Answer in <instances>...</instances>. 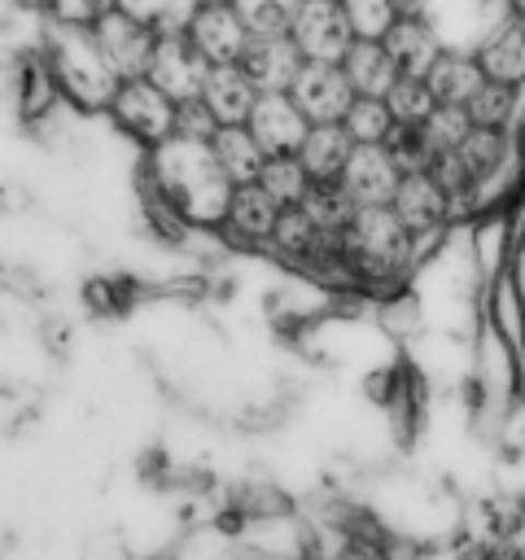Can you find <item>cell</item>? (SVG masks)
Masks as SVG:
<instances>
[{
    "instance_id": "cell-1",
    "label": "cell",
    "mask_w": 525,
    "mask_h": 560,
    "mask_svg": "<svg viewBox=\"0 0 525 560\" xmlns=\"http://www.w3.org/2000/svg\"><path fill=\"white\" fill-rule=\"evenodd\" d=\"M35 48L61 92V105L83 114V118H105L114 92H118V74L101 52V39L92 26L83 22H61V18H39L35 31Z\"/></svg>"
},
{
    "instance_id": "cell-2",
    "label": "cell",
    "mask_w": 525,
    "mask_h": 560,
    "mask_svg": "<svg viewBox=\"0 0 525 560\" xmlns=\"http://www.w3.org/2000/svg\"><path fill=\"white\" fill-rule=\"evenodd\" d=\"M105 122L122 144L144 153V149H153V144L175 136V101L158 83H149L144 74L140 79H122L114 101H109V109H105Z\"/></svg>"
},
{
    "instance_id": "cell-3",
    "label": "cell",
    "mask_w": 525,
    "mask_h": 560,
    "mask_svg": "<svg viewBox=\"0 0 525 560\" xmlns=\"http://www.w3.org/2000/svg\"><path fill=\"white\" fill-rule=\"evenodd\" d=\"M508 18H512L508 0H429L424 4V22L442 39V48H455V52H477Z\"/></svg>"
},
{
    "instance_id": "cell-4",
    "label": "cell",
    "mask_w": 525,
    "mask_h": 560,
    "mask_svg": "<svg viewBox=\"0 0 525 560\" xmlns=\"http://www.w3.org/2000/svg\"><path fill=\"white\" fill-rule=\"evenodd\" d=\"M276 219H280V206H276L258 184H236V192H232V201H228V214H223V223L214 228V236H219V245H223L228 254L262 258L267 245H271Z\"/></svg>"
},
{
    "instance_id": "cell-5",
    "label": "cell",
    "mask_w": 525,
    "mask_h": 560,
    "mask_svg": "<svg viewBox=\"0 0 525 560\" xmlns=\"http://www.w3.org/2000/svg\"><path fill=\"white\" fill-rule=\"evenodd\" d=\"M289 39L306 61H341L354 44V31L341 0H302L289 22Z\"/></svg>"
},
{
    "instance_id": "cell-6",
    "label": "cell",
    "mask_w": 525,
    "mask_h": 560,
    "mask_svg": "<svg viewBox=\"0 0 525 560\" xmlns=\"http://www.w3.org/2000/svg\"><path fill=\"white\" fill-rule=\"evenodd\" d=\"M96 39H101V52L105 61L114 66L118 79H140L149 70V57H153V44H158V31L140 18H131L127 9H109L105 18L92 22Z\"/></svg>"
},
{
    "instance_id": "cell-7",
    "label": "cell",
    "mask_w": 525,
    "mask_h": 560,
    "mask_svg": "<svg viewBox=\"0 0 525 560\" xmlns=\"http://www.w3.org/2000/svg\"><path fill=\"white\" fill-rule=\"evenodd\" d=\"M206 74H210V61L192 48V39H188L184 31H179V35H158L144 79H149V83H158L175 105H179V101L201 96Z\"/></svg>"
},
{
    "instance_id": "cell-8",
    "label": "cell",
    "mask_w": 525,
    "mask_h": 560,
    "mask_svg": "<svg viewBox=\"0 0 525 560\" xmlns=\"http://www.w3.org/2000/svg\"><path fill=\"white\" fill-rule=\"evenodd\" d=\"M184 35L192 39V48L210 66H228V61H241V52H245L254 31L245 26V18L236 13L232 0H210V4H197V13H192Z\"/></svg>"
},
{
    "instance_id": "cell-9",
    "label": "cell",
    "mask_w": 525,
    "mask_h": 560,
    "mask_svg": "<svg viewBox=\"0 0 525 560\" xmlns=\"http://www.w3.org/2000/svg\"><path fill=\"white\" fill-rule=\"evenodd\" d=\"M289 96L298 101V109L311 118V122H341L350 101H354V88L341 70V61H306L289 88Z\"/></svg>"
},
{
    "instance_id": "cell-10",
    "label": "cell",
    "mask_w": 525,
    "mask_h": 560,
    "mask_svg": "<svg viewBox=\"0 0 525 560\" xmlns=\"http://www.w3.org/2000/svg\"><path fill=\"white\" fill-rule=\"evenodd\" d=\"M337 184L350 192L354 206H389L402 184V171L385 144H354Z\"/></svg>"
},
{
    "instance_id": "cell-11",
    "label": "cell",
    "mask_w": 525,
    "mask_h": 560,
    "mask_svg": "<svg viewBox=\"0 0 525 560\" xmlns=\"http://www.w3.org/2000/svg\"><path fill=\"white\" fill-rule=\"evenodd\" d=\"M245 127L254 131V140L271 158V153H298V144L311 131V118L298 109V101L289 92H258Z\"/></svg>"
},
{
    "instance_id": "cell-12",
    "label": "cell",
    "mask_w": 525,
    "mask_h": 560,
    "mask_svg": "<svg viewBox=\"0 0 525 560\" xmlns=\"http://www.w3.org/2000/svg\"><path fill=\"white\" fill-rule=\"evenodd\" d=\"M241 66H245V74L254 79L258 92H289L298 70L306 66V57L289 39V31H276V35H249V44L241 52Z\"/></svg>"
},
{
    "instance_id": "cell-13",
    "label": "cell",
    "mask_w": 525,
    "mask_h": 560,
    "mask_svg": "<svg viewBox=\"0 0 525 560\" xmlns=\"http://www.w3.org/2000/svg\"><path fill=\"white\" fill-rule=\"evenodd\" d=\"M201 101L214 114V122L228 127V122H245L249 118V109L258 101V88H254V79L245 74L241 61H228V66H210V74L201 83Z\"/></svg>"
},
{
    "instance_id": "cell-14",
    "label": "cell",
    "mask_w": 525,
    "mask_h": 560,
    "mask_svg": "<svg viewBox=\"0 0 525 560\" xmlns=\"http://www.w3.org/2000/svg\"><path fill=\"white\" fill-rule=\"evenodd\" d=\"M341 70H346L354 96H385L402 74L381 39H354L346 48V57H341Z\"/></svg>"
},
{
    "instance_id": "cell-15",
    "label": "cell",
    "mask_w": 525,
    "mask_h": 560,
    "mask_svg": "<svg viewBox=\"0 0 525 560\" xmlns=\"http://www.w3.org/2000/svg\"><path fill=\"white\" fill-rule=\"evenodd\" d=\"M477 61H481L486 79L508 83V88H521V83H525V18L512 13V18L477 48Z\"/></svg>"
},
{
    "instance_id": "cell-16",
    "label": "cell",
    "mask_w": 525,
    "mask_h": 560,
    "mask_svg": "<svg viewBox=\"0 0 525 560\" xmlns=\"http://www.w3.org/2000/svg\"><path fill=\"white\" fill-rule=\"evenodd\" d=\"M429 88L438 96V105H468L477 96V88L486 83V70L477 61V52H455V48H442V57L429 66Z\"/></svg>"
},
{
    "instance_id": "cell-17",
    "label": "cell",
    "mask_w": 525,
    "mask_h": 560,
    "mask_svg": "<svg viewBox=\"0 0 525 560\" xmlns=\"http://www.w3.org/2000/svg\"><path fill=\"white\" fill-rule=\"evenodd\" d=\"M350 149H354V140H350V131L341 122H311L306 140L298 144V162L306 166V175L315 184H324V179H337L341 175Z\"/></svg>"
},
{
    "instance_id": "cell-18",
    "label": "cell",
    "mask_w": 525,
    "mask_h": 560,
    "mask_svg": "<svg viewBox=\"0 0 525 560\" xmlns=\"http://www.w3.org/2000/svg\"><path fill=\"white\" fill-rule=\"evenodd\" d=\"M381 44L389 48V57L398 61L402 74H429V66L442 57V39L433 35V26L424 18H398Z\"/></svg>"
},
{
    "instance_id": "cell-19",
    "label": "cell",
    "mask_w": 525,
    "mask_h": 560,
    "mask_svg": "<svg viewBox=\"0 0 525 560\" xmlns=\"http://www.w3.org/2000/svg\"><path fill=\"white\" fill-rule=\"evenodd\" d=\"M210 149H214V158H219V166L228 171L232 184H254L258 171H262V162H267L262 144L254 140V131H249L245 122L219 127V131L210 136Z\"/></svg>"
},
{
    "instance_id": "cell-20",
    "label": "cell",
    "mask_w": 525,
    "mask_h": 560,
    "mask_svg": "<svg viewBox=\"0 0 525 560\" xmlns=\"http://www.w3.org/2000/svg\"><path fill=\"white\" fill-rule=\"evenodd\" d=\"M298 206H302V214H306L324 236H332V241H341V232L350 228V219H354V210H359V206L350 201V192H346L337 179L311 184Z\"/></svg>"
},
{
    "instance_id": "cell-21",
    "label": "cell",
    "mask_w": 525,
    "mask_h": 560,
    "mask_svg": "<svg viewBox=\"0 0 525 560\" xmlns=\"http://www.w3.org/2000/svg\"><path fill=\"white\" fill-rule=\"evenodd\" d=\"M472 127H494V131H512L516 136V122H521V92L508 88V83H494L486 79L477 88V96L464 105Z\"/></svg>"
},
{
    "instance_id": "cell-22",
    "label": "cell",
    "mask_w": 525,
    "mask_h": 560,
    "mask_svg": "<svg viewBox=\"0 0 525 560\" xmlns=\"http://www.w3.org/2000/svg\"><path fill=\"white\" fill-rule=\"evenodd\" d=\"M254 184H258V188H262V192L284 210V206H298L315 179L306 175V166L298 162V153H271V158L262 162V171H258V179H254Z\"/></svg>"
},
{
    "instance_id": "cell-23",
    "label": "cell",
    "mask_w": 525,
    "mask_h": 560,
    "mask_svg": "<svg viewBox=\"0 0 525 560\" xmlns=\"http://www.w3.org/2000/svg\"><path fill=\"white\" fill-rule=\"evenodd\" d=\"M385 105H389L394 122H402V127H420V122L438 109V96H433V88H429L424 74H398V83L385 92Z\"/></svg>"
},
{
    "instance_id": "cell-24",
    "label": "cell",
    "mask_w": 525,
    "mask_h": 560,
    "mask_svg": "<svg viewBox=\"0 0 525 560\" xmlns=\"http://www.w3.org/2000/svg\"><path fill=\"white\" fill-rule=\"evenodd\" d=\"M341 127L350 131L354 144H385L389 131H394V114H389L385 96H354Z\"/></svg>"
},
{
    "instance_id": "cell-25",
    "label": "cell",
    "mask_w": 525,
    "mask_h": 560,
    "mask_svg": "<svg viewBox=\"0 0 525 560\" xmlns=\"http://www.w3.org/2000/svg\"><path fill=\"white\" fill-rule=\"evenodd\" d=\"M197 4H201V0H118V9H127V13L140 18V22H149L158 35H179V31H188Z\"/></svg>"
},
{
    "instance_id": "cell-26",
    "label": "cell",
    "mask_w": 525,
    "mask_h": 560,
    "mask_svg": "<svg viewBox=\"0 0 525 560\" xmlns=\"http://www.w3.org/2000/svg\"><path fill=\"white\" fill-rule=\"evenodd\" d=\"M385 149L394 153V162H398V171L402 175H429L433 171V162H438V149L429 144V136H424V127H402V122H394V131H389V140H385Z\"/></svg>"
},
{
    "instance_id": "cell-27",
    "label": "cell",
    "mask_w": 525,
    "mask_h": 560,
    "mask_svg": "<svg viewBox=\"0 0 525 560\" xmlns=\"http://www.w3.org/2000/svg\"><path fill=\"white\" fill-rule=\"evenodd\" d=\"M341 9H346V18H350L354 39H385L389 26L398 22L394 0H341Z\"/></svg>"
},
{
    "instance_id": "cell-28",
    "label": "cell",
    "mask_w": 525,
    "mask_h": 560,
    "mask_svg": "<svg viewBox=\"0 0 525 560\" xmlns=\"http://www.w3.org/2000/svg\"><path fill=\"white\" fill-rule=\"evenodd\" d=\"M420 127H424V136H429V144H433L438 153H451V149H459L464 136L472 131V118H468L464 105H438Z\"/></svg>"
},
{
    "instance_id": "cell-29",
    "label": "cell",
    "mask_w": 525,
    "mask_h": 560,
    "mask_svg": "<svg viewBox=\"0 0 525 560\" xmlns=\"http://www.w3.org/2000/svg\"><path fill=\"white\" fill-rule=\"evenodd\" d=\"M232 4L254 35H276V31H289L302 0H232Z\"/></svg>"
},
{
    "instance_id": "cell-30",
    "label": "cell",
    "mask_w": 525,
    "mask_h": 560,
    "mask_svg": "<svg viewBox=\"0 0 525 560\" xmlns=\"http://www.w3.org/2000/svg\"><path fill=\"white\" fill-rule=\"evenodd\" d=\"M175 131H179V136H192V140H210V136L219 131V122H214V114L206 109V101L192 96V101H179V105H175Z\"/></svg>"
},
{
    "instance_id": "cell-31",
    "label": "cell",
    "mask_w": 525,
    "mask_h": 560,
    "mask_svg": "<svg viewBox=\"0 0 525 560\" xmlns=\"http://www.w3.org/2000/svg\"><path fill=\"white\" fill-rule=\"evenodd\" d=\"M109 9H118V0H52L48 18H61V22H83L92 26L96 18H105Z\"/></svg>"
},
{
    "instance_id": "cell-32",
    "label": "cell",
    "mask_w": 525,
    "mask_h": 560,
    "mask_svg": "<svg viewBox=\"0 0 525 560\" xmlns=\"http://www.w3.org/2000/svg\"><path fill=\"white\" fill-rule=\"evenodd\" d=\"M9 13H26V18H44L52 9V0H4Z\"/></svg>"
},
{
    "instance_id": "cell-33",
    "label": "cell",
    "mask_w": 525,
    "mask_h": 560,
    "mask_svg": "<svg viewBox=\"0 0 525 560\" xmlns=\"http://www.w3.org/2000/svg\"><path fill=\"white\" fill-rule=\"evenodd\" d=\"M424 4H429V0H394L398 18H424Z\"/></svg>"
},
{
    "instance_id": "cell-34",
    "label": "cell",
    "mask_w": 525,
    "mask_h": 560,
    "mask_svg": "<svg viewBox=\"0 0 525 560\" xmlns=\"http://www.w3.org/2000/svg\"><path fill=\"white\" fill-rule=\"evenodd\" d=\"M508 4H512V13H521V18H525V0H508Z\"/></svg>"
},
{
    "instance_id": "cell-35",
    "label": "cell",
    "mask_w": 525,
    "mask_h": 560,
    "mask_svg": "<svg viewBox=\"0 0 525 560\" xmlns=\"http://www.w3.org/2000/svg\"><path fill=\"white\" fill-rule=\"evenodd\" d=\"M201 4H210V0H201Z\"/></svg>"
}]
</instances>
